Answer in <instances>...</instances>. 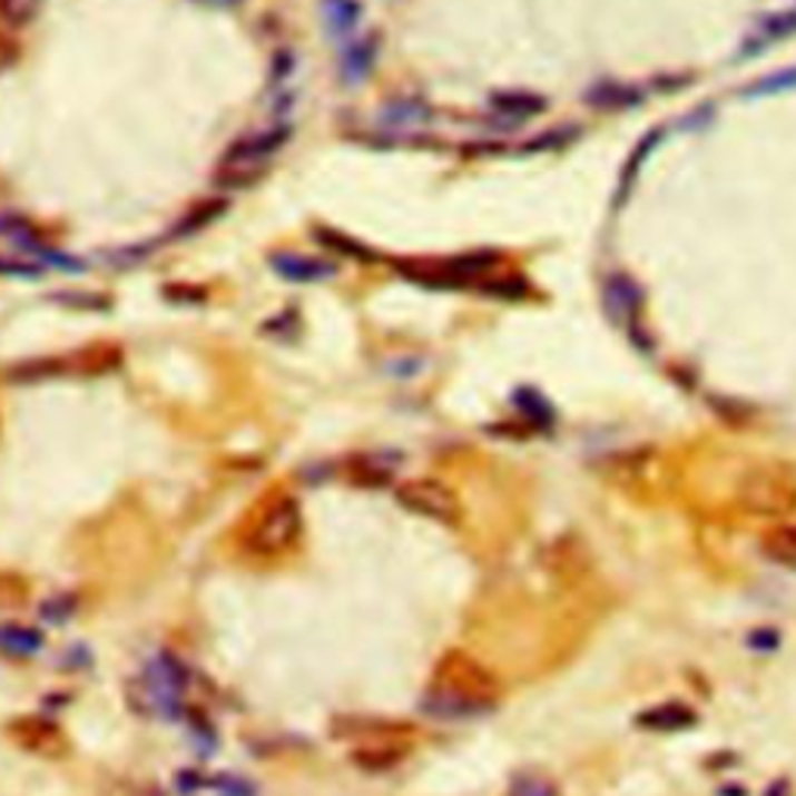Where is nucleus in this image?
I'll use <instances>...</instances> for the list:
<instances>
[{
    "mask_svg": "<svg viewBox=\"0 0 796 796\" xmlns=\"http://www.w3.org/2000/svg\"><path fill=\"white\" fill-rule=\"evenodd\" d=\"M361 16H364L361 0H324V19H327L333 35H340V38H346L358 29Z\"/></svg>",
    "mask_w": 796,
    "mask_h": 796,
    "instance_id": "obj_21",
    "label": "nucleus"
},
{
    "mask_svg": "<svg viewBox=\"0 0 796 796\" xmlns=\"http://www.w3.org/2000/svg\"><path fill=\"white\" fill-rule=\"evenodd\" d=\"M635 725L638 728H647V731H685V728H694L697 725V713L685 704H657V707L645 709L635 716Z\"/></svg>",
    "mask_w": 796,
    "mask_h": 796,
    "instance_id": "obj_11",
    "label": "nucleus"
},
{
    "mask_svg": "<svg viewBox=\"0 0 796 796\" xmlns=\"http://www.w3.org/2000/svg\"><path fill=\"white\" fill-rule=\"evenodd\" d=\"M778 641H782V635L775 629H756L747 638V645L753 647V650H759V653H768V650H775L778 647Z\"/></svg>",
    "mask_w": 796,
    "mask_h": 796,
    "instance_id": "obj_36",
    "label": "nucleus"
},
{
    "mask_svg": "<svg viewBox=\"0 0 796 796\" xmlns=\"http://www.w3.org/2000/svg\"><path fill=\"white\" fill-rule=\"evenodd\" d=\"M16 62H19V45H16V38L0 31V76H3L7 69H13Z\"/></svg>",
    "mask_w": 796,
    "mask_h": 796,
    "instance_id": "obj_37",
    "label": "nucleus"
},
{
    "mask_svg": "<svg viewBox=\"0 0 796 796\" xmlns=\"http://www.w3.org/2000/svg\"><path fill=\"white\" fill-rule=\"evenodd\" d=\"M315 240H321L324 246H331V249H340V253H346V256H352V258H361V262H374L376 258V253L371 249V246L352 240V237H346L343 230H327V227H317Z\"/></svg>",
    "mask_w": 796,
    "mask_h": 796,
    "instance_id": "obj_26",
    "label": "nucleus"
},
{
    "mask_svg": "<svg viewBox=\"0 0 796 796\" xmlns=\"http://www.w3.org/2000/svg\"><path fill=\"white\" fill-rule=\"evenodd\" d=\"M430 106L423 100H399L390 109H383V121H390L392 128H411V125H423L430 121Z\"/></svg>",
    "mask_w": 796,
    "mask_h": 796,
    "instance_id": "obj_24",
    "label": "nucleus"
},
{
    "mask_svg": "<svg viewBox=\"0 0 796 796\" xmlns=\"http://www.w3.org/2000/svg\"><path fill=\"white\" fill-rule=\"evenodd\" d=\"M511 796H560V790L541 775H517L511 784Z\"/></svg>",
    "mask_w": 796,
    "mask_h": 796,
    "instance_id": "obj_31",
    "label": "nucleus"
},
{
    "mask_svg": "<svg viewBox=\"0 0 796 796\" xmlns=\"http://www.w3.org/2000/svg\"><path fill=\"white\" fill-rule=\"evenodd\" d=\"M376 57H380V35H376V31L364 35L355 45H348L346 50H343V76H346L348 85L364 81V78L371 76L376 66Z\"/></svg>",
    "mask_w": 796,
    "mask_h": 796,
    "instance_id": "obj_13",
    "label": "nucleus"
},
{
    "mask_svg": "<svg viewBox=\"0 0 796 796\" xmlns=\"http://www.w3.org/2000/svg\"><path fill=\"white\" fill-rule=\"evenodd\" d=\"M480 293L504 302H520L532 293V286L523 277H517V274H492V277H485L480 284Z\"/></svg>",
    "mask_w": 796,
    "mask_h": 796,
    "instance_id": "obj_23",
    "label": "nucleus"
},
{
    "mask_svg": "<svg viewBox=\"0 0 796 796\" xmlns=\"http://www.w3.org/2000/svg\"><path fill=\"white\" fill-rule=\"evenodd\" d=\"M660 140H662V128H653L650 135H645L641 140H638V147H635V153H631L629 159H626V166L619 168L617 206H622V203L629 199L631 187H635V180H638V171H641V166H645L647 156H650V153L660 147Z\"/></svg>",
    "mask_w": 796,
    "mask_h": 796,
    "instance_id": "obj_15",
    "label": "nucleus"
},
{
    "mask_svg": "<svg viewBox=\"0 0 796 796\" xmlns=\"http://www.w3.org/2000/svg\"><path fill=\"white\" fill-rule=\"evenodd\" d=\"M271 268L277 277H284L289 284H321L336 277V262L317 256H299V253H274L271 256Z\"/></svg>",
    "mask_w": 796,
    "mask_h": 796,
    "instance_id": "obj_9",
    "label": "nucleus"
},
{
    "mask_svg": "<svg viewBox=\"0 0 796 796\" xmlns=\"http://www.w3.org/2000/svg\"><path fill=\"white\" fill-rule=\"evenodd\" d=\"M72 371V358H31L10 367L13 383H45L53 376H62Z\"/></svg>",
    "mask_w": 796,
    "mask_h": 796,
    "instance_id": "obj_18",
    "label": "nucleus"
},
{
    "mask_svg": "<svg viewBox=\"0 0 796 796\" xmlns=\"http://www.w3.org/2000/svg\"><path fill=\"white\" fill-rule=\"evenodd\" d=\"M26 582L19 576H0V607H13L26 601Z\"/></svg>",
    "mask_w": 796,
    "mask_h": 796,
    "instance_id": "obj_35",
    "label": "nucleus"
},
{
    "mask_svg": "<svg viewBox=\"0 0 796 796\" xmlns=\"http://www.w3.org/2000/svg\"><path fill=\"white\" fill-rule=\"evenodd\" d=\"M225 212H227V199H222V196L196 203L194 209L187 212V215H180L178 222H175V227L168 230V240H184V237H194V234H199V230H206L209 225H215V222H218Z\"/></svg>",
    "mask_w": 796,
    "mask_h": 796,
    "instance_id": "obj_14",
    "label": "nucleus"
},
{
    "mask_svg": "<svg viewBox=\"0 0 796 796\" xmlns=\"http://www.w3.org/2000/svg\"><path fill=\"white\" fill-rule=\"evenodd\" d=\"M790 35H796V10L766 16V19L759 22L756 38L744 45V53H740V57H753V53H759V47L768 45V41H782V38H790Z\"/></svg>",
    "mask_w": 796,
    "mask_h": 796,
    "instance_id": "obj_17",
    "label": "nucleus"
},
{
    "mask_svg": "<svg viewBox=\"0 0 796 796\" xmlns=\"http://www.w3.org/2000/svg\"><path fill=\"white\" fill-rule=\"evenodd\" d=\"M498 678L464 650H449L433 669V681L423 691L421 713L439 721H470L489 716L498 707Z\"/></svg>",
    "mask_w": 796,
    "mask_h": 796,
    "instance_id": "obj_1",
    "label": "nucleus"
},
{
    "mask_svg": "<svg viewBox=\"0 0 796 796\" xmlns=\"http://www.w3.org/2000/svg\"><path fill=\"white\" fill-rule=\"evenodd\" d=\"M163 296H166L168 302H175V305H203V302L209 299L206 286L194 284H168L166 289H163Z\"/></svg>",
    "mask_w": 796,
    "mask_h": 796,
    "instance_id": "obj_34",
    "label": "nucleus"
},
{
    "mask_svg": "<svg viewBox=\"0 0 796 796\" xmlns=\"http://www.w3.org/2000/svg\"><path fill=\"white\" fill-rule=\"evenodd\" d=\"M45 647V635L31 626H19V622H7L0 626V650L10 657H35Z\"/></svg>",
    "mask_w": 796,
    "mask_h": 796,
    "instance_id": "obj_16",
    "label": "nucleus"
},
{
    "mask_svg": "<svg viewBox=\"0 0 796 796\" xmlns=\"http://www.w3.org/2000/svg\"><path fill=\"white\" fill-rule=\"evenodd\" d=\"M0 277H22V281H41L45 277V265H35L26 258L0 256Z\"/></svg>",
    "mask_w": 796,
    "mask_h": 796,
    "instance_id": "obj_32",
    "label": "nucleus"
},
{
    "mask_svg": "<svg viewBox=\"0 0 796 796\" xmlns=\"http://www.w3.org/2000/svg\"><path fill=\"white\" fill-rule=\"evenodd\" d=\"M579 137V128H570V125H563V128H554V131H544V135L532 137L523 150L527 153H548V150H567L572 140Z\"/></svg>",
    "mask_w": 796,
    "mask_h": 796,
    "instance_id": "obj_28",
    "label": "nucleus"
},
{
    "mask_svg": "<svg viewBox=\"0 0 796 796\" xmlns=\"http://www.w3.org/2000/svg\"><path fill=\"white\" fill-rule=\"evenodd\" d=\"M196 3L212 7V10H234V7H240L243 0H196Z\"/></svg>",
    "mask_w": 796,
    "mask_h": 796,
    "instance_id": "obj_38",
    "label": "nucleus"
},
{
    "mask_svg": "<svg viewBox=\"0 0 796 796\" xmlns=\"http://www.w3.org/2000/svg\"><path fill=\"white\" fill-rule=\"evenodd\" d=\"M293 135L289 125H274L268 131H258L230 144L222 159V168H249V171H262V163H268L274 153H281L286 140Z\"/></svg>",
    "mask_w": 796,
    "mask_h": 796,
    "instance_id": "obj_7",
    "label": "nucleus"
},
{
    "mask_svg": "<svg viewBox=\"0 0 796 796\" xmlns=\"http://www.w3.org/2000/svg\"><path fill=\"white\" fill-rule=\"evenodd\" d=\"M76 610H78L76 594H53V598H47V601L41 603V617H45V622H50V626L69 622V619L76 617Z\"/></svg>",
    "mask_w": 796,
    "mask_h": 796,
    "instance_id": "obj_30",
    "label": "nucleus"
},
{
    "mask_svg": "<svg viewBox=\"0 0 796 796\" xmlns=\"http://www.w3.org/2000/svg\"><path fill=\"white\" fill-rule=\"evenodd\" d=\"M10 737L22 750L41 753V756H62L66 750V735L60 731L57 721L45 719V716H19L10 721Z\"/></svg>",
    "mask_w": 796,
    "mask_h": 796,
    "instance_id": "obj_8",
    "label": "nucleus"
},
{
    "mask_svg": "<svg viewBox=\"0 0 796 796\" xmlns=\"http://www.w3.org/2000/svg\"><path fill=\"white\" fill-rule=\"evenodd\" d=\"M395 501L414 517L433 520L442 527L461 523V501L445 482L439 480H407L395 489Z\"/></svg>",
    "mask_w": 796,
    "mask_h": 796,
    "instance_id": "obj_4",
    "label": "nucleus"
},
{
    "mask_svg": "<svg viewBox=\"0 0 796 796\" xmlns=\"http://www.w3.org/2000/svg\"><path fill=\"white\" fill-rule=\"evenodd\" d=\"M392 476V466L390 464H376V458H355V464H352V480L358 482V485H386Z\"/></svg>",
    "mask_w": 796,
    "mask_h": 796,
    "instance_id": "obj_29",
    "label": "nucleus"
},
{
    "mask_svg": "<svg viewBox=\"0 0 796 796\" xmlns=\"http://www.w3.org/2000/svg\"><path fill=\"white\" fill-rule=\"evenodd\" d=\"M45 0H0V22L10 29H26L41 13Z\"/></svg>",
    "mask_w": 796,
    "mask_h": 796,
    "instance_id": "obj_25",
    "label": "nucleus"
},
{
    "mask_svg": "<svg viewBox=\"0 0 796 796\" xmlns=\"http://www.w3.org/2000/svg\"><path fill=\"white\" fill-rule=\"evenodd\" d=\"M489 106L495 109L498 116L511 121H527L541 116L548 109V100L541 94H532V90H495L489 97Z\"/></svg>",
    "mask_w": 796,
    "mask_h": 796,
    "instance_id": "obj_12",
    "label": "nucleus"
},
{
    "mask_svg": "<svg viewBox=\"0 0 796 796\" xmlns=\"http://www.w3.org/2000/svg\"><path fill=\"white\" fill-rule=\"evenodd\" d=\"M601 299H603V312L607 317L617 324V327H626L629 336L641 346V352H650L647 343L641 340V308H645V289L638 286L635 277L629 274H610L601 286Z\"/></svg>",
    "mask_w": 796,
    "mask_h": 796,
    "instance_id": "obj_6",
    "label": "nucleus"
},
{
    "mask_svg": "<svg viewBox=\"0 0 796 796\" xmlns=\"http://www.w3.org/2000/svg\"><path fill=\"white\" fill-rule=\"evenodd\" d=\"M794 88H796V69H784V72L759 78V81H753V85H747V88H740V97H768V94H782V90H794Z\"/></svg>",
    "mask_w": 796,
    "mask_h": 796,
    "instance_id": "obj_27",
    "label": "nucleus"
},
{
    "mask_svg": "<svg viewBox=\"0 0 796 796\" xmlns=\"http://www.w3.org/2000/svg\"><path fill=\"white\" fill-rule=\"evenodd\" d=\"M744 508L759 517H787L796 511V476L778 470H756L740 492Z\"/></svg>",
    "mask_w": 796,
    "mask_h": 796,
    "instance_id": "obj_5",
    "label": "nucleus"
},
{
    "mask_svg": "<svg viewBox=\"0 0 796 796\" xmlns=\"http://www.w3.org/2000/svg\"><path fill=\"white\" fill-rule=\"evenodd\" d=\"M302 539V508L289 492L262 498L240 527V548L253 557H277Z\"/></svg>",
    "mask_w": 796,
    "mask_h": 796,
    "instance_id": "obj_2",
    "label": "nucleus"
},
{
    "mask_svg": "<svg viewBox=\"0 0 796 796\" xmlns=\"http://www.w3.org/2000/svg\"><path fill=\"white\" fill-rule=\"evenodd\" d=\"M121 364V352L116 346H90L81 348L78 355H72V371L76 374L104 376L112 374Z\"/></svg>",
    "mask_w": 796,
    "mask_h": 796,
    "instance_id": "obj_19",
    "label": "nucleus"
},
{
    "mask_svg": "<svg viewBox=\"0 0 796 796\" xmlns=\"http://www.w3.org/2000/svg\"><path fill=\"white\" fill-rule=\"evenodd\" d=\"M50 299L60 302L66 308H81V312H106L109 308V299L97 296V293H57Z\"/></svg>",
    "mask_w": 796,
    "mask_h": 796,
    "instance_id": "obj_33",
    "label": "nucleus"
},
{
    "mask_svg": "<svg viewBox=\"0 0 796 796\" xmlns=\"http://www.w3.org/2000/svg\"><path fill=\"white\" fill-rule=\"evenodd\" d=\"M513 405L523 411V417H527L532 426H541V430H551V426H554V407H551V402H548L541 392L523 386V390L513 392Z\"/></svg>",
    "mask_w": 796,
    "mask_h": 796,
    "instance_id": "obj_22",
    "label": "nucleus"
},
{
    "mask_svg": "<svg viewBox=\"0 0 796 796\" xmlns=\"http://www.w3.org/2000/svg\"><path fill=\"white\" fill-rule=\"evenodd\" d=\"M763 551L782 567H796V523H778L763 535Z\"/></svg>",
    "mask_w": 796,
    "mask_h": 796,
    "instance_id": "obj_20",
    "label": "nucleus"
},
{
    "mask_svg": "<svg viewBox=\"0 0 796 796\" xmlns=\"http://www.w3.org/2000/svg\"><path fill=\"white\" fill-rule=\"evenodd\" d=\"M645 100V90L638 85H622V81H598L586 90V104L591 109H603V112H617V109H631Z\"/></svg>",
    "mask_w": 796,
    "mask_h": 796,
    "instance_id": "obj_10",
    "label": "nucleus"
},
{
    "mask_svg": "<svg viewBox=\"0 0 796 796\" xmlns=\"http://www.w3.org/2000/svg\"><path fill=\"white\" fill-rule=\"evenodd\" d=\"M501 265V253L495 249H476L454 258H399L395 268L405 281L430 286V289H461V286H480L492 271Z\"/></svg>",
    "mask_w": 796,
    "mask_h": 796,
    "instance_id": "obj_3",
    "label": "nucleus"
}]
</instances>
